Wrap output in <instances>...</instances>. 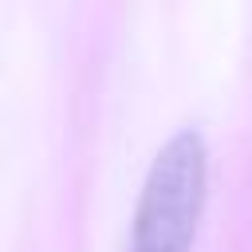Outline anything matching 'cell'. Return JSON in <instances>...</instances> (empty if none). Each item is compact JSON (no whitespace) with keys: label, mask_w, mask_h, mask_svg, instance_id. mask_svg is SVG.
<instances>
[{"label":"cell","mask_w":252,"mask_h":252,"mask_svg":"<svg viewBox=\"0 0 252 252\" xmlns=\"http://www.w3.org/2000/svg\"><path fill=\"white\" fill-rule=\"evenodd\" d=\"M209 150L201 130L181 126L154 154L130 224V252H193L205 209Z\"/></svg>","instance_id":"1"}]
</instances>
